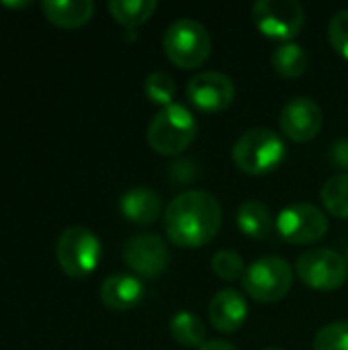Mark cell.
<instances>
[{
    "instance_id": "obj_15",
    "label": "cell",
    "mask_w": 348,
    "mask_h": 350,
    "mask_svg": "<svg viewBox=\"0 0 348 350\" xmlns=\"http://www.w3.org/2000/svg\"><path fill=\"white\" fill-rule=\"evenodd\" d=\"M119 209L127 221L137 226H148L162 215V199L154 189L135 187L121 195Z\"/></svg>"
},
{
    "instance_id": "obj_30",
    "label": "cell",
    "mask_w": 348,
    "mask_h": 350,
    "mask_svg": "<svg viewBox=\"0 0 348 350\" xmlns=\"http://www.w3.org/2000/svg\"><path fill=\"white\" fill-rule=\"evenodd\" d=\"M263 350H281V349H263Z\"/></svg>"
},
{
    "instance_id": "obj_7",
    "label": "cell",
    "mask_w": 348,
    "mask_h": 350,
    "mask_svg": "<svg viewBox=\"0 0 348 350\" xmlns=\"http://www.w3.org/2000/svg\"><path fill=\"white\" fill-rule=\"evenodd\" d=\"M295 273L314 291H336L347 283L348 262L336 250L312 248L297 258Z\"/></svg>"
},
{
    "instance_id": "obj_25",
    "label": "cell",
    "mask_w": 348,
    "mask_h": 350,
    "mask_svg": "<svg viewBox=\"0 0 348 350\" xmlns=\"http://www.w3.org/2000/svg\"><path fill=\"white\" fill-rule=\"evenodd\" d=\"M328 41L332 49L348 59V8L336 12L328 23Z\"/></svg>"
},
{
    "instance_id": "obj_2",
    "label": "cell",
    "mask_w": 348,
    "mask_h": 350,
    "mask_svg": "<svg viewBox=\"0 0 348 350\" xmlns=\"http://www.w3.org/2000/svg\"><path fill=\"white\" fill-rule=\"evenodd\" d=\"M199 123L195 115L180 103L162 107L148 125V144L160 156L183 154L197 137Z\"/></svg>"
},
{
    "instance_id": "obj_23",
    "label": "cell",
    "mask_w": 348,
    "mask_h": 350,
    "mask_svg": "<svg viewBox=\"0 0 348 350\" xmlns=\"http://www.w3.org/2000/svg\"><path fill=\"white\" fill-rule=\"evenodd\" d=\"M211 271L222 281L234 283V281H242V277L246 273V265H244V258L238 252H234V250H219L211 258Z\"/></svg>"
},
{
    "instance_id": "obj_26",
    "label": "cell",
    "mask_w": 348,
    "mask_h": 350,
    "mask_svg": "<svg viewBox=\"0 0 348 350\" xmlns=\"http://www.w3.org/2000/svg\"><path fill=\"white\" fill-rule=\"evenodd\" d=\"M195 174H197V170H195V166H193L191 160H176L170 166V176H172L174 183L187 185V183H191L195 178Z\"/></svg>"
},
{
    "instance_id": "obj_31",
    "label": "cell",
    "mask_w": 348,
    "mask_h": 350,
    "mask_svg": "<svg viewBox=\"0 0 348 350\" xmlns=\"http://www.w3.org/2000/svg\"><path fill=\"white\" fill-rule=\"evenodd\" d=\"M347 262H348V252H347Z\"/></svg>"
},
{
    "instance_id": "obj_13",
    "label": "cell",
    "mask_w": 348,
    "mask_h": 350,
    "mask_svg": "<svg viewBox=\"0 0 348 350\" xmlns=\"http://www.w3.org/2000/svg\"><path fill=\"white\" fill-rule=\"evenodd\" d=\"M248 320V304L240 291L222 289L209 301V322L222 334L238 332Z\"/></svg>"
},
{
    "instance_id": "obj_29",
    "label": "cell",
    "mask_w": 348,
    "mask_h": 350,
    "mask_svg": "<svg viewBox=\"0 0 348 350\" xmlns=\"http://www.w3.org/2000/svg\"><path fill=\"white\" fill-rule=\"evenodd\" d=\"M31 2H4V6L8 8H18V6H29Z\"/></svg>"
},
{
    "instance_id": "obj_24",
    "label": "cell",
    "mask_w": 348,
    "mask_h": 350,
    "mask_svg": "<svg viewBox=\"0 0 348 350\" xmlns=\"http://www.w3.org/2000/svg\"><path fill=\"white\" fill-rule=\"evenodd\" d=\"M314 350H348V322H332L320 328Z\"/></svg>"
},
{
    "instance_id": "obj_12",
    "label": "cell",
    "mask_w": 348,
    "mask_h": 350,
    "mask_svg": "<svg viewBox=\"0 0 348 350\" xmlns=\"http://www.w3.org/2000/svg\"><path fill=\"white\" fill-rule=\"evenodd\" d=\"M279 125L285 137L295 144H306L318 137L322 131L324 113L316 100L308 96H295L281 109Z\"/></svg>"
},
{
    "instance_id": "obj_5",
    "label": "cell",
    "mask_w": 348,
    "mask_h": 350,
    "mask_svg": "<svg viewBox=\"0 0 348 350\" xmlns=\"http://www.w3.org/2000/svg\"><path fill=\"white\" fill-rule=\"evenodd\" d=\"M295 281V269L281 256H263L246 267L242 287L254 301L275 304L289 295Z\"/></svg>"
},
{
    "instance_id": "obj_28",
    "label": "cell",
    "mask_w": 348,
    "mask_h": 350,
    "mask_svg": "<svg viewBox=\"0 0 348 350\" xmlns=\"http://www.w3.org/2000/svg\"><path fill=\"white\" fill-rule=\"evenodd\" d=\"M199 350H238L234 345L226 342V340H207Z\"/></svg>"
},
{
    "instance_id": "obj_22",
    "label": "cell",
    "mask_w": 348,
    "mask_h": 350,
    "mask_svg": "<svg viewBox=\"0 0 348 350\" xmlns=\"http://www.w3.org/2000/svg\"><path fill=\"white\" fill-rule=\"evenodd\" d=\"M144 92L152 103L160 107H168L176 96V82L166 72H152L144 82Z\"/></svg>"
},
{
    "instance_id": "obj_14",
    "label": "cell",
    "mask_w": 348,
    "mask_h": 350,
    "mask_svg": "<svg viewBox=\"0 0 348 350\" xmlns=\"http://www.w3.org/2000/svg\"><path fill=\"white\" fill-rule=\"evenodd\" d=\"M144 283L135 275H111L101 285V301L113 312H129L144 299Z\"/></svg>"
},
{
    "instance_id": "obj_4",
    "label": "cell",
    "mask_w": 348,
    "mask_h": 350,
    "mask_svg": "<svg viewBox=\"0 0 348 350\" xmlns=\"http://www.w3.org/2000/svg\"><path fill=\"white\" fill-rule=\"evenodd\" d=\"M211 35L195 18H178L174 21L162 39L164 55L172 66L180 70H195L203 66L211 55Z\"/></svg>"
},
{
    "instance_id": "obj_6",
    "label": "cell",
    "mask_w": 348,
    "mask_h": 350,
    "mask_svg": "<svg viewBox=\"0 0 348 350\" xmlns=\"http://www.w3.org/2000/svg\"><path fill=\"white\" fill-rule=\"evenodd\" d=\"M101 254V240L84 226L64 230L55 244V258L62 271L72 279H86L92 275L98 267Z\"/></svg>"
},
{
    "instance_id": "obj_11",
    "label": "cell",
    "mask_w": 348,
    "mask_h": 350,
    "mask_svg": "<svg viewBox=\"0 0 348 350\" xmlns=\"http://www.w3.org/2000/svg\"><path fill=\"white\" fill-rule=\"evenodd\" d=\"M125 265L144 279H158L170 262L166 242L156 234H139L127 240L123 248Z\"/></svg>"
},
{
    "instance_id": "obj_10",
    "label": "cell",
    "mask_w": 348,
    "mask_h": 350,
    "mask_svg": "<svg viewBox=\"0 0 348 350\" xmlns=\"http://www.w3.org/2000/svg\"><path fill=\"white\" fill-rule=\"evenodd\" d=\"M234 96H236L234 80L224 72H215V70L199 72L187 84L189 103L205 115H215L226 111L234 103Z\"/></svg>"
},
{
    "instance_id": "obj_19",
    "label": "cell",
    "mask_w": 348,
    "mask_h": 350,
    "mask_svg": "<svg viewBox=\"0 0 348 350\" xmlns=\"http://www.w3.org/2000/svg\"><path fill=\"white\" fill-rule=\"evenodd\" d=\"M158 8L156 0H111L109 12L117 23L127 29H135L152 18L154 10Z\"/></svg>"
},
{
    "instance_id": "obj_16",
    "label": "cell",
    "mask_w": 348,
    "mask_h": 350,
    "mask_svg": "<svg viewBox=\"0 0 348 350\" xmlns=\"http://www.w3.org/2000/svg\"><path fill=\"white\" fill-rule=\"evenodd\" d=\"M41 8L49 23L64 27V29L82 27L94 14L92 0H45Z\"/></svg>"
},
{
    "instance_id": "obj_20",
    "label": "cell",
    "mask_w": 348,
    "mask_h": 350,
    "mask_svg": "<svg viewBox=\"0 0 348 350\" xmlns=\"http://www.w3.org/2000/svg\"><path fill=\"white\" fill-rule=\"evenodd\" d=\"M310 57L297 43H283L273 53V68L283 78H299L308 70Z\"/></svg>"
},
{
    "instance_id": "obj_9",
    "label": "cell",
    "mask_w": 348,
    "mask_h": 350,
    "mask_svg": "<svg viewBox=\"0 0 348 350\" xmlns=\"http://www.w3.org/2000/svg\"><path fill=\"white\" fill-rule=\"evenodd\" d=\"M277 232L289 244H314L328 234V217L312 203H291L279 213Z\"/></svg>"
},
{
    "instance_id": "obj_21",
    "label": "cell",
    "mask_w": 348,
    "mask_h": 350,
    "mask_svg": "<svg viewBox=\"0 0 348 350\" xmlns=\"http://www.w3.org/2000/svg\"><path fill=\"white\" fill-rule=\"evenodd\" d=\"M322 203L324 209L340 219H348V172H340L328 178L322 187Z\"/></svg>"
},
{
    "instance_id": "obj_3",
    "label": "cell",
    "mask_w": 348,
    "mask_h": 350,
    "mask_svg": "<svg viewBox=\"0 0 348 350\" xmlns=\"http://www.w3.org/2000/svg\"><path fill=\"white\" fill-rule=\"evenodd\" d=\"M285 158L283 137L269 127L248 129L232 148L234 164L250 176H263L279 168Z\"/></svg>"
},
{
    "instance_id": "obj_27",
    "label": "cell",
    "mask_w": 348,
    "mask_h": 350,
    "mask_svg": "<svg viewBox=\"0 0 348 350\" xmlns=\"http://www.w3.org/2000/svg\"><path fill=\"white\" fill-rule=\"evenodd\" d=\"M330 158H332V162H334L336 168H340L343 172H348V137L338 139V142L332 146Z\"/></svg>"
},
{
    "instance_id": "obj_18",
    "label": "cell",
    "mask_w": 348,
    "mask_h": 350,
    "mask_svg": "<svg viewBox=\"0 0 348 350\" xmlns=\"http://www.w3.org/2000/svg\"><path fill=\"white\" fill-rule=\"evenodd\" d=\"M170 336L180 347L199 350L205 345V324L197 314L183 310L170 320Z\"/></svg>"
},
{
    "instance_id": "obj_1",
    "label": "cell",
    "mask_w": 348,
    "mask_h": 350,
    "mask_svg": "<svg viewBox=\"0 0 348 350\" xmlns=\"http://www.w3.org/2000/svg\"><path fill=\"white\" fill-rule=\"evenodd\" d=\"M224 213L219 201L207 191H185L174 197L164 213L168 240L180 248L207 246L222 230Z\"/></svg>"
},
{
    "instance_id": "obj_8",
    "label": "cell",
    "mask_w": 348,
    "mask_h": 350,
    "mask_svg": "<svg viewBox=\"0 0 348 350\" xmlns=\"http://www.w3.org/2000/svg\"><path fill=\"white\" fill-rule=\"evenodd\" d=\"M252 21L263 35L291 43L306 25V10L295 0H258L252 6Z\"/></svg>"
},
{
    "instance_id": "obj_17",
    "label": "cell",
    "mask_w": 348,
    "mask_h": 350,
    "mask_svg": "<svg viewBox=\"0 0 348 350\" xmlns=\"http://www.w3.org/2000/svg\"><path fill=\"white\" fill-rule=\"evenodd\" d=\"M238 230L254 240H263L273 230V215L269 207L260 201H244L236 211Z\"/></svg>"
}]
</instances>
